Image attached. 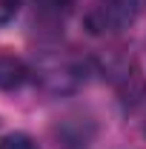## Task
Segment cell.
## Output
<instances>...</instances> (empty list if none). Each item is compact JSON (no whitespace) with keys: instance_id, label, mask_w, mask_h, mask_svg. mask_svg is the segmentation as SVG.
<instances>
[{"instance_id":"2","label":"cell","mask_w":146,"mask_h":149,"mask_svg":"<svg viewBox=\"0 0 146 149\" xmlns=\"http://www.w3.org/2000/svg\"><path fill=\"white\" fill-rule=\"evenodd\" d=\"M143 9L146 0H92L83 15V26L95 37H115L135 26Z\"/></svg>"},{"instance_id":"5","label":"cell","mask_w":146,"mask_h":149,"mask_svg":"<svg viewBox=\"0 0 146 149\" xmlns=\"http://www.w3.org/2000/svg\"><path fill=\"white\" fill-rule=\"evenodd\" d=\"M0 149H37V143L23 132H12V135L0 138Z\"/></svg>"},{"instance_id":"4","label":"cell","mask_w":146,"mask_h":149,"mask_svg":"<svg viewBox=\"0 0 146 149\" xmlns=\"http://www.w3.org/2000/svg\"><path fill=\"white\" fill-rule=\"evenodd\" d=\"M29 80H32V66L29 63H23L15 55L0 52V89L3 92H15Z\"/></svg>"},{"instance_id":"6","label":"cell","mask_w":146,"mask_h":149,"mask_svg":"<svg viewBox=\"0 0 146 149\" xmlns=\"http://www.w3.org/2000/svg\"><path fill=\"white\" fill-rule=\"evenodd\" d=\"M20 12V0H0V26L9 23Z\"/></svg>"},{"instance_id":"1","label":"cell","mask_w":146,"mask_h":149,"mask_svg":"<svg viewBox=\"0 0 146 149\" xmlns=\"http://www.w3.org/2000/svg\"><path fill=\"white\" fill-rule=\"evenodd\" d=\"M32 77L49 92H72L86 77V60L74 49H46L32 66Z\"/></svg>"},{"instance_id":"3","label":"cell","mask_w":146,"mask_h":149,"mask_svg":"<svg viewBox=\"0 0 146 149\" xmlns=\"http://www.w3.org/2000/svg\"><path fill=\"white\" fill-rule=\"evenodd\" d=\"M72 9L74 0H32V17L46 29L63 26V20L72 15Z\"/></svg>"}]
</instances>
